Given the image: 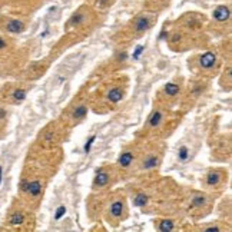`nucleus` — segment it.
<instances>
[{"label":"nucleus","instance_id":"nucleus-6","mask_svg":"<svg viewBox=\"0 0 232 232\" xmlns=\"http://www.w3.org/2000/svg\"><path fill=\"white\" fill-rule=\"evenodd\" d=\"M123 209H125V205H123L122 201H115L113 204L110 205L109 213L113 216V218H120L123 213Z\"/></svg>","mask_w":232,"mask_h":232},{"label":"nucleus","instance_id":"nucleus-29","mask_svg":"<svg viewBox=\"0 0 232 232\" xmlns=\"http://www.w3.org/2000/svg\"><path fill=\"white\" fill-rule=\"evenodd\" d=\"M2 175H3V168L0 166V184H2Z\"/></svg>","mask_w":232,"mask_h":232},{"label":"nucleus","instance_id":"nucleus-7","mask_svg":"<svg viewBox=\"0 0 232 232\" xmlns=\"http://www.w3.org/2000/svg\"><path fill=\"white\" fill-rule=\"evenodd\" d=\"M108 99H109L112 103H119V102L123 99V90L120 89V87H112V89L108 92Z\"/></svg>","mask_w":232,"mask_h":232},{"label":"nucleus","instance_id":"nucleus-24","mask_svg":"<svg viewBox=\"0 0 232 232\" xmlns=\"http://www.w3.org/2000/svg\"><path fill=\"white\" fill-rule=\"evenodd\" d=\"M83 20H85V17H83L80 13H77V14H75V16L72 17L70 22L72 23H80V22H83Z\"/></svg>","mask_w":232,"mask_h":232},{"label":"nucleus","instance_id":"nucleus-28","mask_svg":"<svg viewBox=\"0 0 232 232\" xmlns=\"http://www.w3.org/2000/svg\"><path fill=\"white\" fill-rule=\"evenodd\" d=\"M6 116V112L3 109H0V119H3Z\"/></svg>","mask_w":232,"mask_h":232},{"label":"nucleus","instance_id":"nucleus-11","mask_svg":"<svg viewBox=\"0 0 232 232\" xmlns=\"http://www.w3.org/2000/svg\"><path fill=\"white\" fill-rule=\"evenodd\" d=\"M86 115H87V108H86V105H79V106H76L75 110H73V113H72V118L75 119L76 122H79L82 119L85 118Z\"/></svg>","mask_w":232,"mask_h":232},{"label":"nucleus","instance_id":"nucleus-25","mask_svg":"<svg viewBox=\"0 0 232 232\" xmlns=\"http://www.w3.org/2000/svg\"><path fill=\"white\" fill-rule=\"evenodd\" d=\"M204 231H219L218 227H209V228H204Z\"/></svg>","mask_w":232,"mask_h":232},{"label":"nucleus","instance_id":"nucleus-22","mask_svg":"<svg viewBox=\"0 0 232 232\" xmlns=\"http://www.w3.org/2000/svg\"><path fill=\"white\" fill-rule=\"evenodd\" d=\"M95 139H96V136L93 135V136H90L89 141L85 143V146H83V151H85V153H89V152H90V149H92V145H93V142H95Z\"/></svg>","mask_w":232,"mask_h":232},{"label":"nucleus","instance_id":"nucleus-18","mask_svg":"<svg viewBox=\"0 0 232 232\" xmlns=\"http://www.w3.org/2000/svg\"><path fill=\"white\" fill-rule=\"evenodd\" d=\"M189 158V149L188 146H180L179 151H178V159L179 162H186Z\"/></svg>","mask_w":232,"mask_h":232},{"label":"nucleus","instance_id":"nucleus-19","mask_svg":"<svg viewBox=\"0 0 232 232\" xmlns=\"http://www.w3.org/2000/svg\"><path fill=\"white\" fill-rule=\"evenodd\" d=\"M23 221H24V215L22 212L13 213L12 218H10V223H12V225H16V227H17V225H22Z\"/></svg>","mask_w":232,"mask_h":232},{"label":"nucleus","instance_id":"nucleus-5","mask_svg":"<svg viewBox=\"0 0 232 232\" xmlns=\"http://www.w3.org/2000/svg\"><path fill=\"white\" fill-rule=\"evenodd\" d=\"M133 159H135V156H133L132 152L126 151V152H123V153H120V156H119V159H118V163H119V166H122V168H129L130 163L133 162Z\"/></svg>","mask_w":232,"mask_h":232},{"label":"nucleus","instance_id":"nucleus-15","mask_svg":"<svg viewBox=\"0 0 232 232\" xmlns=\"http://www.w3.org/2000/svg\"><path fill=\"white\" fill-rule=\"evenodd\" d=\"M221 180V173L216 171H212V172H209L208 176H206V184L211 185V186H213V185H216Z\"/></svg>","mask_w":232,"mask_h":232},{"label":"nucleus","instance_id":"nucleus-23","mask_svg":"<svg viewBox=\"0 0 232 232\" xmlns=\"http://www.w3.org/2000/svg\"><path fill=\"white\" fill-rule=\"evenodd\" d=\"M143 50H145V46H137L136 48V50H135V52H133V59H135V60H137V59H139V56H141V55H142V52Z\"/></svg>","mask_w":232,"mask_h":232},{"label":"nucleus","instance_id":"nucleus-16","mask_svg":"<svg viewBox=\"0 0 232 232\" xmlns=\"http://www.w3.org/2000/svg\"><path fill=\"white\" fill-rule=\"evenodd\" d=\"M173 228H175V225H173L172 221H169V219H163V221H161L158 229H159L161 232H171V231H173Z\"/></svg>","mask_w":232,"mask_h":232},{"label":"nucleus","instance_id":"nucleus-13","mask_svg":"<svg viewBox=\"0 0 232 232\" xmlns=\"http://www.w3.org/2000/svg\"><path fill=\"white\" fill-rule=\"evenodd\" d=\"M149 26H151V23H149V19L148 17H141V19H137L136 24H135V30L136 32H145V30H148L149 29Z\"/></svg>","mask_w":232,"mask_h":232},{"label":"nucleus","instance_id":"nucleus-14","mask_svg":"<svg viewBox=\"0 0 232 232\" xmlns=\"http://www.w3.org/2000/svg\"><path fill=\"white\" fill-rule=\"evenodd\" d=\"M148 201H149L148 195L143 194V192H139V194L135 196V199H133V205L137 206V208H142V206H145V205L148 204Z\"/></svg>","mask_w":232,"mask_h":232},{"label":"nucleus","instance_id":"nucleus-9","mask_svg":"<svg viewBox=\"0 0 232 232\" xmlns=\"http://www.w3.org/2000/svg\"><path fill=\"white\" fill-rule=\"evenodd\" d=\"M162 118H163L162 112L155 110V112H152L151 116H149V119H148V125H149L151 128H158V126L161 125V122H162Z\"/></svg>","mask_w":232,"mask_h":232},{"label":"nucleus","instance_id":"nucleus-3","mask_svg":"<svg viewBox=\"0 0 232 232\" xmlns=\"http://www.w3.org/2000/svg\"><path fill=\"white\" fill-rule=\"evenodd\" d=\"M109 184V173L105 171H98L95 179H93V185L96 188H103Z\"/></svg>","mask_w":232,"mask_h":232},{"label":"nucleus","instance_id":"nucleus-17","mask_svg":"<svg viewBox=\"0 0 232 232\" xmlns=\"http://www.w3.org/2000/svg\"><path fill=\"white\" fill-rule=\"evenodd\" d=\"M206 204V196L205 195H195L194 199H192V206L195 208H201V206H204Z\"/></svg>","mask_w":232,"mask_h":232},{"label":"nucleus","instance_id":"nucleus-21","mask_svg":"<svg viewBox=\"0 0 232 232\" xmlns=\"http://www.w3.org/2000/svg\"><path fill=\"white\" fill-rule=\"evenodd\" d=\"M65 213H66V206H65V205H60V206L56 209V212H55V219H56V221L62 219L65 216Z\"/></svg>","mask_w":232,"mask_h":232},{"label":"nucleus","instance_id":"nucleus-4","mask_svg":"<svg viewBox=\"0 0 232 232\" xmlns=\"http://www.w3.org/2000/svg\"><path fill=\"white\" fill-rule=\"evenodd\" d=\"M26 192H27V194H30L33 198L39 196V195H40V192H42V184H40V180H32V182H27Z\"/></svg>","mask_w":232,"mask_h":232},{"label":"nucleus","instance_id":"nucleus-8","mask_svg":"<svg viewBox=\"0 0 232 232\" xmlns=\"http://www.w3.org/2000/svg\"><path fill=\"white\" fill-rule=\"evenodd\" d=\"M163 92H165L166 96H169V98H175V96L179 95L180 87H179V85H176V83H173V82H169V83H166L165 85Z\"/></svg>","mask_w":232,"mask_h":232},{"label":"nucleus","instance_id":"nucleus-1","mask_svg":"<svg viewBox=\"0 0 232 232\" xmlns=\"http://www.w3.org/2000/svg\"><path fill=\"white\" fill-rule=\"evenodd\" d=\"M215 63H216V55L212 52H205L199 57V65L204 69H211L215 66Z\"/></svg>","mask_w":232,"mask_h":232},{"label":"nucleus","instance_id":"nucleus-27","mask_svg":"<svg viewBox=\"0 0 232 232\" xmlns=\"http://www.w3.org/2000/svg\"><path fill=\"white\" fill-rule=\"evenodd\" d=\"M3 48H6V42L3 40V39L0 37V49H3Z\"/></svg>","mask_w":232,"mask_h":232},{"label":"nucleus","instance_id":"nucleus-10","mask_svg":"<svg viewBox=\"0 0 232 232\" xmlns=\"http://www.w3.org/2000/svg\"><path fill=\"white\" fill-rule=\"evenodd\" d=\"M159 163V158L155 156V155H151V156H148L142 163V169L143 171H149V169H155Z\"/></svg>","mask_w":232,"mask_h":232},{"label":"nucleus","instance_id":"nucleus-12","mask_svg":"<svg viewBox=\"0 0 232 232\" xmlns=\"http://www.w3.org/2000/svg\"><path fill=\"white\" fill-rule=\"evenodd\" d=\"M23 29L24 24L20 20H10L7 23V32L10 33H20V32H23Z\"/></svg>","mask_w":232,"mask_h":232},{"label":"nucleus","instance_id":"nucleus-2","mask_svg":"<svg viewBox=\"0 0 232 232\" xmlns=\"http://www.w3.org/2000/svg\"><path fill=\"white\" fill-rule=\"evenodd\" d=\"M229 14H231V12L227 6H218L213 12V19L218 20V22H227L229 19Z\"/></svg>","mask_w":232,"mask_h":232},{"label":"nucleus","instance_id":"nucleus-20","mask_svg":"<svg viewBox=\"0 0 232 232\" xmlns=\"http://www.w3.org/2000/svg\"><path fill=\"white\" fill-rule=\"evenodd\" d=\"M26 96H27V92L24 89H17V90H14V93H13V100L14 102H23L24 99H26Z\"/></svg>","mask_w":232,"mask_h":232},{"label":"nucleus","instance_id":"nucleus-26","mask_svg":"<svg viewBox=\"0 0 232 232\" xmlns=\"http://www.w3.org/2000/svg\"><path fill=\"white\" fill-rule=\"evenodd\" d=\"M126 53H122V55H119V60H126Z\"/></svg>","mask_w":232,"mask_h":232}]
</instances>
